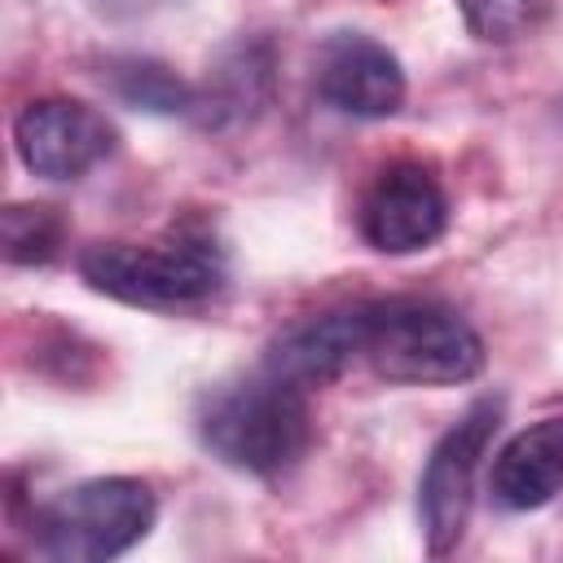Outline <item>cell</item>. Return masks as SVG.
<instances>
[{"label": "cell", "instance_id": "1", "mask_svg": "<svg viewBox=\"0 0 563 563\" xmlns=\"http://www.w3.org/2000/svg\"><path fill=\"white\" fill-rule=\"evenodd\" d=\"M198 435L211 457L242 475H282L290 471L312 440V418L303 387L260 369L255 378L211 391L198 409Z\"/></svg>", "mask_w": 563, "mask_h": 563}, {"label": "cell", "instance_id": "2", "mask_svg": "<svg viewBox=\"0 0 563 563\" xmlns=\"http://www.w3.org/2000/svg\"><path fill=\"white\" fill-rule=\"evenodd\" d=\"M92 290L136 308H198L224 286V255L211 238L176 233L163 242H97L79 255Z\"/></svg>", "mask_w": 563, "mask_h": 563}, {"label": "cell", "instance_id": "3", "mask_svg": "<svg viewBox=\"0 0 563 563\" xmlns=\"http://www.w3.org/2000/svg\"><path fill=\"white\" fill-rule=\"evenodd\" d=\"M365 361L387 383L449 387L484 369V343L466 317L431 299L369 303Z\"/></svg>", "mask_w": 563, "mask_h": 563}, {"label": "cell", "instance_id": "4", "mask_svg": "<svg viewBox=\"0 0 563 563\" xmlns=\"http://www.w3.org/2000/svg\"><path fill=\"white\" fill-rule=\"evenodd\" d=\"M158 501L150 484L128 475L84 479L40 515V550L62 563H106L128 554L154 528Z\"/></svg>", "mask_w": 563, "mask_h": 563}, {"label": "cell", "instance_id": "5", "mask_svg": "<svg viewBox=\"0 0 563 563\" xmlns=\"http://www.w3.org/2000/svg\"><path fill=\"white\" fill-rule=\"evenodd\" d=\"M497 422H501V400L484 396L435 440L418 479V519L431 554H449L462 541L475 501V471L488 453Z\"/></svg>", "mask_w": 563, "mask_h": 563}, {"label": "cell", "instance_id": "6", "mask_svg": "<svg viewBox=\"0 0 563 563\" xmlns=\"http://www.w3.org/2000/svg\"><path fill=\"white\" fill-rule=\"evenodd\" d=\"M361 238L383 255L427 251L449 224V198L431 167L387 163L361 198Z\"/></svg>", "mask_w": 563, "mask_h": 563}, {"label": "cell", "instance_id": "7", "mask_svg": "<svg viewBox=\"0 0 563 563\" xmlns=\"http://www.w3.org/2000/svg\"><path fill=\"white\" fill-rule=\"evenodd\" d=\"M13 145L26 172L44 180H79L114 154V128L84 101L44 97L31 101L13 123Z\"/></svg>", "mask_w": 563, "mask_h": 563}, {"label": "cell", "instance_id": "8", "mask_svg": "<svg viewBox=\"0 0 563 563\" xmlns=\"http://www.w3.org/2000/svg\"><path fill=\"white\" fill-rule=\"evenodd\" d=\"M317 97L352 119H387L405 106V70L396 53L361 31H334L317 48Z\"/></svg>", "mask_w": 563, "mask_h": 563}, {"label": "cell", "instance_id": "9", "mask_svg": "<svg viewBox=\"0 0 563 563\" xmlns=\"http://www.w3.org/2000/svg\"><path fill=\"white\" fill-rule=\"evenodd\" d=\"M365 325L369 303L361 308H334L321 317H308L290 325L264 356V369L295 383V387H325L334 383L356 356H365Z\"/></svg>", "mask_w": 563, "mask_h": 563}, {"label": "cell", "instance_id": "10", "mask_svg": "<svg viewBox=\"0 0 563 563\" xmlns=\"http://www.w3.org/2000/svg\"><path fill=\"white\" fill-rule=\"evenodd\" d=\"M493 501L506 510H537L563 493V418L523 427L493 462Z\"/></svg>", "mask_w": 563, "mask_h": 563}, {"label": "cell", "instance_id": "11", "mask_svg": "<svg viewBox=\"0 0 563 563\" xmlns=\"http://www.w3.org/2000/svg\"><path fill=\"white\" fill-rule=\"evenodd\" d=\"M264 97H268V57H264V48H238L224 66L211 70L207 97H194V110L211 128V123H229V119L251 114Z\"/></svg>", "mask_w": 563, "mask_h": 563}, {"label": "cell", "instance_id": "12", "mask_svg": "<svg viewBox=\"0 0 563 563\" xmlns=\"http://www.w3.org/2000/svg\"><path fill=\"white\" fill-rule=\"evenodd\" d=\"M106 79L119 101L150 110V114H185V110H194V97H198L176 70H167L163 62H150V57H123L106 70Z\"/></svg>", "mask_w": 563, "mask_h": 563}, {"label": "cell", "instance_id": "13", "mask_svg": "<svg viewBox=\"0 0 563 563\" xmlns=\"http://www.w3.org/2000/svg\"><path fill=\"white\" fill-rule=\"evenodd\" d=\"M462 22L484 44H510L550 22V0H457Z\"/></svg>", "mask_w": 563, "mask_h": 563}, {"label": "cell", "instance_id": "14", "mask_svg": "<svg viewBox=\"0 0 563 563\" xmlns=\"http://www.w3.org/2000/svg\"><path fill=\"white\" fill-rule=\"evenodd\" d=\"M62 246V220L53 207L13 202L4 211V260L9 264H44Z\"/></svg>", "mask_w": 563, "mask_h": 563}]
</instances>
